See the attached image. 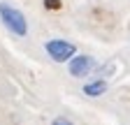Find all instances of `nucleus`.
<instances>
[{
    "label": "nucleus",
    "instance_id": "f03ea898",
    "mask_svg": "<svg viewBox=\"0 0 130 125\" xmlns=\"http://www.w3.org/2000/svg\"><path fill=\"white\" fill-rule=\"evenodd\" d=\"M44 51L54 62H70L77 56V46L72 42H68V39H46Z\"/></svg>",
    "mask_w": 130,
    "mask_h": 125
},
{
    "label": "nucleus",
    "instance_id": "39448f33",
    "mask_svg": "<svg viewBox=\"0 0 130 125\" xmlns=\"http://www.w3.org/2000/svg\"><path fill=\"white\" fill-rule=\"evenodd\" d=\"M51 125H74L70 118H65V116H56L54 120H51Z\"/></svg>",
    "mask_w": 130,
    "mask_h": 125
},
{
    "label": "nucleus",
    "instance_id": "f257e3e1",
    "mask_svg": "<svg viewBox=\"0 0 130 125\" xmlns=\"http://www.w3.org/2000/svg\"><path fill=\"white\" fill-rule=\"evenodd\" d=\"M0 21L5 23V28L9 33H14L16 37H26L28 35V21L23 16V12H19L16 7L0 3Z\"/></svg>",
    "mask_w": 130,
    "mask_h": 125
},
{
    "label": "nucleus",
    "instance_id": "20e7f679",
    "mask_svg": "<svg viewBox=\"0 0 130 125\" xmlns=\"http://www.w3.org/2000/svg\"><path fill=\"white\" fill-rule=\"evenodd\" d=\"M107 88H109V84H107V79H93V81H88V84H84V95L86 97H100V95H105L107 93Z\"/></svg>",
    "mask_w": 130,
    "mask_h": 125
},
{
    "label": "nucleus",
    "instance_id": "423d86ee",
    "mask_svg": "<svg viewBox=\"0 0 130 125\" xmlns=\"http://www.w3.org/2000/svg\"><path fill=\"white\" fill-rule=\"evenodd\" d=\"M46 7H49V9H58L60 3H58V0H46Z\"/></svg>",
    "mask_w": 130,
    "mask_h": 125
},
{
    "label": "nucleus",
    "instance_id": "7ed1b4c3",
    "mask_svg": "<svg viewBox=\"0 0 130 125\" xmlns=\"http://www.w3.org/2000/svg\"><path fill=\"white\" fill-rule=\"evenodd\" d=\"M68 72H70V76H74V79H84V76H88L91 72H98V62H95L93 56L77 53L68 62Z\"/></svg>",
    "mask_w": 130,
    "mask_h": 125
}]
</instances>
